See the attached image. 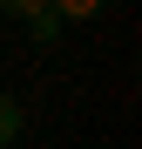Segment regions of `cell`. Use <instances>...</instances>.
I'll use <instances>...</instances> for the list:
<instances>
[{"mask_svg":"<svg viewBox=\"0 0 142 149\" xmlns=\"http://www.w3.org/2000/svg\"><path fill=\"white\" fill-rule=\"evenodd\" d=\"M20 27H27V34H34V41H41V47H54V41H61V34H68V20H61V14H54V0H47V7H41V14H27V20H20Z\"/></svg>","mask_w":142,"mask_h":149,"instance_id":"cell-1","label":"cell"},{"mask_svg":"<svg viewBox=\"0 0 142 149\" xmlns=\"http://www.w3.org/2000/svg\"><path fill=\"white\" fill-rule=\"evenodd\" d=\"M20 129H27V109L0 88V149H14V142H20Z\"/></svg>","mask_w":142,"mask_h":149,"instance_id":"cell-2","label":"cell"},{"mask_svg":"<svg viewBox=\"0 0 142 149\" xmlns=\"http://www.w3.org/2000/svg\"><path fill=\"white\" fill-rule=\"evenodd\" d=\"M102 7H108V0H54L61 20H102Z\"/></svg>","mask_w":142,"mask_h":149,"instance_id":"cell-3","label":"cell"},{"mask_svg":"<svg viewBox=\"0 0 142 149\" xmlns=\"http://www.w3.org/2000/svg\"><path fill=\"white\" fill-rule=\"evenodd\" d=\"M47 7V0H0V14H7V20H27V14H41Z\"/></svg>","mask_w":142,"mask_h":149,"instance_id":"cell-4","label":"cell"}]
</instances>
